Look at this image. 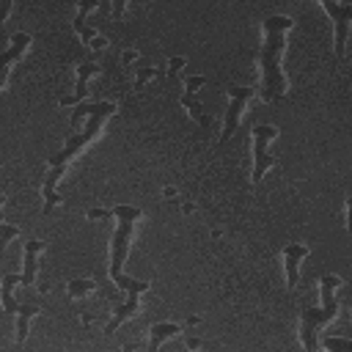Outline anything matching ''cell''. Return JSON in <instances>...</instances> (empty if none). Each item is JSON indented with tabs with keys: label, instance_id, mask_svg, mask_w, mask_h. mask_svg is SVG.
<instances>
[{
	"label": "cell",
	"instance_id": "484cf974",
	"mask_svg": "<svg viewBox=\"0 0 352 352\" xmlns=\"http://www.w3.org/2000/svg\"><path fill=\"white\" fill-rule=\"evenodd\" d=\"M121 11H124V3H121V0H116V3H113V14H116V16H118V14H121Z\"/></svg>",
	"mask_w": 352,
	"mask_h": 352
},
{
	"label": "cell",
	"instance_id": "30bf717a",
	"mask_svg": "<svg viewBox=\"0 0 352 352\" xmlns=\"http://www.w3.org/2000/svg\"><path fill=\"white\" fill-rule=\"evenodd\" d=\"M94 74H99V66L96 63H80L77 66V85H74V94L72 96H60L58 102L60 104H80L82 99H85V85H88V77H94Z\"/></svg>",
	"mask_w": 352,
	"mask_h": 352
},
{
	"label": "cell",
	"instance_id": "44dd1931",
	"mask_svg": "<svg viewBox=\"0 0 352 352\" xmlns=\"http://www.w3.org/2000/svg\"><path fill=\"white\" fill-rule=\"evenodd\" d=\"M148 80H154V69H138V77H135V88H143Z\"/></svg>",
	"mask_w": 352,
	"mask_h": 352
},
{
	"label": "cell",
	"instance_id": "7a4b0ae2",
	"mask_svg": "<svg viewBox=\"0 0 352 352\" xmlns=\"http://www.w3.org/2000/svg\"><path fill=\"white\" fill-rule=\"evenodd\" d=\"M113 113H116V104H113V102H88L85 126H82L80 132H69V138H66L63 148L47 160L50 170L44 173V184H41V195H44V212L55 209V206L63 201V198L58 195V190H55V187H58V179L63 176V170H66V165L74 160V154H77V151H82V148H85L91 140H96V135H99V129H102L104 118H110Z\"/></svg>",
	"mask_w": 352,
	"mask_h": 352
},
{
	"label": "cell",
	"instance_id": "9c48e42d",
	"mask_svg": "<svg viewBox=\"0 0 352 352\" xmlns=\"http://www.w3.org/2000/svg\"><path fill=\"white\" fill-rule=\"evenodd\" d=\"M41 250H44V242H41V239H28V242L22 245V256H25V267H22V272H19L22 286H33L36 270H38V253H41Z\"/></svg>",
	"mask_w": 352,
	"mask_h": 352
},
{
	"label": "cell",
	"instance_id": "603a6c76",
	"mask_svg": "<svg viewBox=\"0 0 352 352\" xmlns=\"http://www.w3.org/2000/svg\"><path fill=\"white\" fill-rule=\"evenodd\" d=\"M8 11H11V0H0V25L6 22V16H8Z\"/></svg>",
	"mask_w": 352,
	"mask_h": 352
},
{
	"label": "cell",
	"instance_id": "3957f363",
	"mask_svg": "<svg viewBox=\"0 0 352 352\" xmlns=\"http://www.w3.org/2000/svg\"><path fill=\"white\" fill-rule=\"evenodd\" d=\"M113 217H118V228L113 231V239H110V278L116 286L126 289V292H146L151 283L148 280H138V278H126L124 275V258H126V250H129V239H132V228L135 223L140 220V209L138 206H129V204H118L110 209Z\"/></svg>",
	"mask_w": 352,
	"mask_h": 352
},
{
	"label": "cell",
	"instance_id": "4fadbf2b",
	"mask_svg": "<svg viewBox=\"0 0 352 352\" xmlns=\"http://www.w3.org/2000/svg\"><path fill=\"white\" fill-rule=\"evenodd\" d=\"M96 6H99L96 0H88V3H80V6H77V16H74V30L80 33V38H82L85 44H94V38L99 36V33H96V30H94L91 25H85V14H88L91 8H96Z\"/></svg>",
	"mask_w": 352,
	"mask_h": 352
},
{
	"label": "cell",
	"instance_id": "277c9868",
	"mask_svg": "<svg viewBox=\"0 0 352 352\" xmlns=\"http://www.w3.org/2000/svg\"><path fill=\"white\" fill-rule=\"evenodd\" d=\"M338 286L341 278L338 275H322L319 278V289H322V308H311L302 305L300 311V344L305 352H316V333L322 324H327L330 319L338 316Z\"/></svg>",
	"mask_w": 352,
	"mask_h": 352
},
{
	"label": "cell",
	"instance_id": "7c38bea8",
	"mask_svg": "<svg viewBox=\"0 0 352 352\" xmlns=\"http://www.w3.org/2000/svg\"><path fill=\"white\" fill-rule=\"evenodd\" d=\"M16 283H22V278L16 275V272H6L3 278H0V305L8 311V314H16V308H19V302L14 300V286Z\"/></svg>",
	"mask_w": 352,
	"mask_h": 352
},
{
	"label": "cell",
	"instance_id": "ba28073f",
	"mask_svg": "<svg viewBox=\"0 0 352 352\" xmlns=\"http://www.w3.org/2000/svg\"><path fill=\"white\" fill-rule=\"evenodd\" d=\"M311 248L300 245V242H286L283 248V272H286V286L294 289L297 280H300V261L308 258Z\"/></svg>",
	"mask_w": 352,
	"mask_h": 352
},
{
	"label": "cell",
	"instance_id": "e0dca14e",
	"mask_svg": "<svg viewBox=\"0 0 352 352\" xmlns=\"http://www.w3.org/2000/svg\"><path fill=\"white\" fill-rule=\"evenodd\" d=\"M182 104L190 110V116H192L195 121H201V126H209V118L204 116V107H201V102L195 99V94H184V96H182Z\"/></svg>",
	"mask_w": 352,
	"mask_h": 352
},
{
	"label": "cell",
	"instance_id": "52a82bcc",
	"mask_svg": "<svg viewBox=\"0 0 352 352\" xmlns=\"http://www.w3.org/2000/svg\"><path fill=\"white\" fill-rule=\"evenodd\" d=\"M228 110H226V118H223V135H220V143H226L234 132H236V124H239V116L248 104V99L253 96V88L248 85H228Z\"/></svg>",
	"mask_w": 352,
	"mask_h": 352
},
{
	"label": "cell",
	"instance_id": "4316f807",
	"mask_svg": "<svg viewBox=\"0 0 352 352\" xmlns=\"http://www.w3.org/2000/svg\"><path fill=\"white\" fill-rule=\"evenodd\" d=\"M3 201H6V198H3V195H0V206H3ZM0 226H3V217H0Z\"/></svg>",
	"mask_w": 352,
	"mask_h": 352
},
{
	"label": "cell",
	"instance_id": "5bb4252c",
	"mask_svg": "<svg viewBox=\"0 0 352 352\" xmlns=\"http://www.w3.org/2000/svg\"><path fill=\"white\" fill-rule=\"evenodd\" d=\"M140 294H143V292H138V289H135V292H129L126 302H124V305H118V308H116V314H113V319L107 322V333L118 330V327H121V322H124V319H129V316L138 311V300H140Z\"/></svg>",
	"mask_w": 352,
	"mask_h": 352
},
{
	"label": "cell",
	"instance_id": "6da1fadb",
	"mask_svg": "<svg viewBox=\"0 0 352 352\" xmlns=\"http://www.w3.org/2000/svg\"><path fill=\"white\" fill-rule=\"evenodd\" d=\"M294 19L289 14H270L261 22V50H258V74H261V99L264 102H280L289 94V82L283 74V52H286V36L292 30Z\"/></svg>",
	"mask_w": 352,
	"mask_h": 352
},
{
	"label": "cell",
	"instance_id": "d4e9b609",
	"mask_svg": "<svg viewBox=\"0 0 352 352\" xmlns=\"http://www.w3.org/2000/svg\"><path fill=\"white\" fill-rule=\"evenodd\" d=\"M8 72H11V66H0V88L6 85V80H8Z\"/></svg>",
	"mask_w": 352,
	"mask_h": 352
},
{
	"label": "cell",
	"instance_id": "ffe728a7",
	"mask_svg": "<svg viewBox=\"0 0 352 352\" xmlns=\"http://www.w3.org/2000/svg\"><path fill=\"white\" fill-rule=\"evenodd\" d=\"M204 82H206V77H204V74H192V77H187V80H184V85H187V94H195V91H198Z\"/></svg>",
	"mask_w": 352,
	"mask_h": 352
},
{
	"label": "cell",
	"instance_id": "cb8c5ba5",
	"mask_svg": "<svg viewBox=\"0 0 352 352\" xmlns=\"http://www.w3.org/2000/svg\"><path fill=\"white\" fill-rule=\"evenodd\" d=\"M168 66H170V74H176V72L184 66V58H170V60H168Z\"/></svg>",
	"mask_w": 352,
	"mask_h": 352
},
{
	"label": "cell",
	"instance_id": "2e32d148",
	"mask_svg": "<svg viewBox=\"0 0 352 352\" xmlns=\"http://www.w3.org/2000/svg\"><path fill=\"white\" fill-rule=\"evenodd\" d=\"M96 289V283L91 280V278H74V280H69L66 283V294L74 300V297H85V294H91Z\"/></svg>",
	"mask_w": 352,
	"mask_h": 352
},
{
	"label": "cell",
	"instance_id": "9a60e30c",
	"mask_svg": "<svg viewBox=\"0 0 352 352\" xmlns=\"http://www.w3.org/2000/svg\"><path fill=\"white\" fill-rule=\"evenodd\" d=\"M38 305L36 302H28V305H19L16 308V344H22L28 338V330H30V319L38 316Z\"/></svg>",
	"mask_w": 352,
	"mask_h": 352
},
{
	"label": "cell",
	"instance_id": "d6986e66",
	"mask_svg": "<svg viewBox=\"0 0 352 352\" xmlns=\"http://www.w3.org/2000/svg\"><path fill=\"white\" fill-rule=\"evenodd\" d=\"M14 236H19V228L11 226V223H3V226H0V253L6 250V245H8Z\"/></svg>",
	"mask_w": 352,
	"mask_h": 352
},
{
	"label": "cell",
	"instance_id": "ac0fdd59",
	"mask_svg": "<svg viewBox=\"0 0 352 352\" xmlns=\"http://www.w3.org/2000/svg\"><path fill=\"white\" fill-rule=\"evenodd\" d=\"M324 349L327 352H352V341L349 338H338V336H324Z\"/></svg>",
	"mask_w": 352,
	"mask_h": 352
},
{
	"label": "cell",
	"instance_id": "8992f818",
	"mask_svg": "<svg viewBox=\"0 0 352 352\" xmlns=\"http://www.w3.org/2000/svg\"><path fill=\"white\" fill-rule=\"evenodd\" d=\"M322 8L330 14L336 22V58L344 60L346 55V33H349V19H352V3H336V0H319Z\"/></svg>",
	"mask_w": 352,
	"mask_h": 352
},
{
	"label": "cell",
	"instance_id": "8fae6325",
	"mask_svg": "<svg viewBox=\"0 0 352 352\" xmlns=\"http://www.w3.org/2000/svg\"><path fill=\"white\" fill-rule=\"evenodd\" d=\"M179 333H182V327H179L176 322H157V324H151V333H148V352H160L162 341L179 336Z\"/></svg>",
	"mask_w": 352,
	"mask_h": 352
},
{
	"label": "cell",
	"instance_id": "5b68a950",
	"mask_svg": "<svg viewBox=\"0 0 352 352\" xmlns=\"http://www.w3.org/2000/svg\"><path fill=\"white\" fill-rule=\"evenodd\" d=\"M275 138H278V126H272V124H258V126L253 129V176H250L253 184H258L261 176H264L272 165H278V160H275L272 154H267V146H270Z\"/></svg>",
	"mask_w": 352,
	"mask_h": 352
},
{
	"label": "cell",
	"instance_id": "7402d4cb",
	"mask_svg": "<svg viewBox=\"0 0 352 352\" xmlns=\"http://www.w3.org/2000/svg\"><path fill=\"white\" fill-rule=\"evenodd\" d=\"M85 217L88 220H96V217H113V214H110V209H88Z\"/></svg>",
	"mask_w": 352,
	"mask_h": 352
}]
</instances>
